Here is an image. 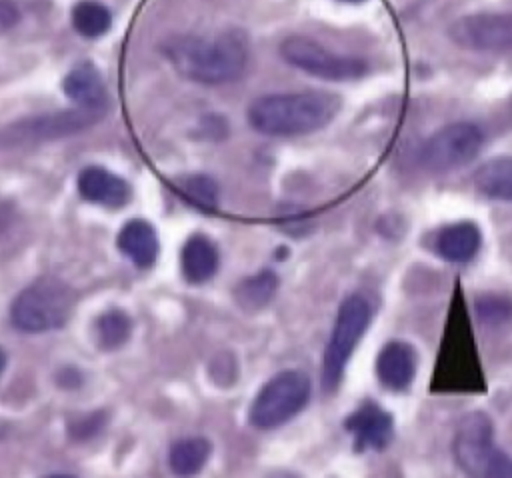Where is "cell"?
I'll return each mask as SVG.
<instances>
[{
  "mask_svg": "<svg viewBox=\"0 0 512 478\" xmlns=\"http://www.w3.org/2000/svg\"><path fill=\"white\" fill-rule=\"evenodd\" d=\"M164 52L174 70L192 82L226 84L242 76L248 62V40L238 30L218 36H174Z\"/></svg>",
  "mask_w": 512,
  "mask_h": 478,
  "instance_id": "6da1fadb",
  "label": "cell"
},
{
  "mask_svg": "<svg viewBox=\"0 0 512 478\" xmlns=\"http://www.w3.org/2000/svg\"><path fill=\"white\" fill-rule=\"evenodd\" d=\"M340 110L332 92L306 90L256 98L246 112L250 126L266 136H300L324 128Z\"/></svg>",
  "mask_w": 512,
  "mask_h": 478,
  "instance_id": "7a4b0ae2",
  "label": "cell"
},
{
  "mask_svg": "<svg viewBox=\"0 0 512 478\" xmlns=\"http://www.w3.org/2000/svg\"><path fill=\"white\" fill-rule=\"evenodd\" d=\"M454 458L468 478H512V458L492 438V422L484 412H472L458 424Z\"/></svg>",
  "mask_w": 512,
  "mask_h": 478,
  "instance_id": "3957f363",
  "label": "cell"
},
{
  "mask_svg": "<svg viewBox=\"0 0 512 478\" xmlns=\"http://www.w3.org/2000/svg\"><path fill=\"white\" fill-rule=\"evenodd\" d=\"M74 306L72 290L56 276H42L26 286L10 308L12 324L22 332L60 328Z\"/></svg>",
  "mask_w": 512,
  "mask_h": 478,
  "instance_id": "277c9868",
  "label": "cell"
},
{
  "mask_svg": "<svg viewBox=\"0 0 512 478\" xmlns=\"http://www.w3.org/2000/svg\"><path fill=\"white\" fill-rule=\"evenodd\" d=\"M310 398V380L296 370H286L270 378L258 392L250 420L260 430H272L296 416Z\"/></svg>",
  "mask_w": 512,
  "mask_h": 478,
  "instance_id": "5b68a950",
  "label": "cell"
},
{
  "mask_svg": "<svg viewBox=\"0 0 512 478\" xmlns=\"http://www.w3.org/2000/svg\"><path fill=\"white\" fill-rule=\"evenodd\" d=\"M370 318H372L370 302L360 294H352L340 304L336 324L324 352L322 380L326 388L338 386L344 374V368L348 364V358L356 348L358 340L362 338L364 330L368 328Z\"/></svg>",
  "mask_w": 512,
  "mask_h": 478,
  "instance_id": "8992f818",
  "label": "cell"
},
{
  "mask_svg": "<svg viewBox=\"0 0 512 478\" xmlns=\"http://www.w3.org/2000/svg\"><path fill=\"white\" fill-rule=\"evenodd\" d=\"M280 54L294 68L326 80H354L368 72L364 58L336 54L308 36L286 38L280 44Z\"/></svg>",
  "mask_w": 512,
  "mask_h": 478,
  "instance_id": "52a82bcc",
  "label": "cell"
},
{
  "mask_svg": "<svg viewBox=\"0 0 512 478\" xmlns=\"http://www.w3.org/2000/svg\"><path fill=\"white\" fill-rule=\"evenodd\" d=\"M482 130L472 122H454L432 134L422 150L420 160L432 172L454 170L468 164L482 146Z\"/></svg>",
  "mask_w": 512,
  "mask_h": 478,
  "instance_id": "ba28073f",
  "label": "cell"
},
{
  "mask_svg": "<svg viewBox=\"0 0 512 478\" xmlns=\"http://www.w3.org/2000/svg\"><path fill=\"white\" fill-rule=\"evenodd\" d=\"M448 36L466 50H510L512 14L462 16L450 24Z\"/></svg>",
  "mask_w": 512,
  "mask_h": 478,
  "instance_id": "9c48e42d",
  "label": "cell"
},
{
  "mask_svg": "<svg viewBox=\"0 0 512 478\" xmlns=\"http://www.w3.org/2000/svg\"><path fill=\"white\" fill-rule=\"evenodd\" d=\"M344 426L354 436V442L358 448H372V450H382L390 442L394 432L392 416L372 400L356 408L346 418Z\"/></svg>",
  "mask_w": 512,
  "mask_h": 478,
  "instance_id": "30bf717a",
  "label": "cell"
},
{
  "mask_svg": "<svg viewBox=\"0 0 512 478\" xmlns=\"http://www.w3.org/2000/svg\"><path fill=\"white\" fill-rule=\"evenodd\" d=\"M102 114V110H90V108H78V110H66V112H58V114H50V116H42V118H34L22 124V128H14V136L16 140H22L24 136L28 138H52V136H60V134H68V132H76L82 130L86 126H90L92 122L98 120V116Z\"/></svg>",
  "mask_w": 512,
  "mask_h": 478,
  "instance_id": "8fae6325",
  "label": "cell"
},
{
  "mask_svg": "<svg viewBox=\"0 0 512 478\" xmlns=\"http://www.w3.org/2000/svg\"><path fill=\"white\" fill-rule=\"evenodd\" d=\"M78 190L82 198L108 208L124 206L130 198V186L126 180L100 166H90L80 172Z\"/></svg>",
  "mask_w": 512,
  "mask_h": 478,
  "instance_id": "7c38bea8",
  "label": "cell"
},
{
  "mask_svg": "<svg viewBox=\"0 0 512 478\" xmlns=\"http://www.w3.org/2000/svg\"><path fill=\"white\" fill-rule=\"evenodd\" d=\"M416 372V358L412 346L406 342H388L376 360V374L386 388H406Z\"/></svg>",
  "mask_w": 512,
  "mask_h": 478,
  "instance_id": "4fadbf2b",
  "label": "cell"
},
{
  "mask_svg": "<svg viewBox=\"0 0 512 478\" xmlns=\"http://www.w3.org/2000/svg\"><path fill=\"white\" fill-rule=\"evenodd\" d=\"M118 248L140 268H148L158 256V236L150 222L130 220L118 232Z\"/></svg>",
  "mask_w": 512,
  "mask_h": 478,
  "instance_id": "5bb4252c",
  "label": "cell"
},
{
  "mask_svg": "<svg viewBox=\"0 0 512 478\" xmlns=\"http://www.w3.org/2000/svg\"><path fill=\"white\" fill-rule=\"evenodd\" d=\"M64 92L80 108L102 110L104 102H106V88H104L102 76L88 62H84V64L76 66L72 72H68V76L64 78Z\"/></svg>",
  "mask_w": 512,
  "mask_h": 478,
  "instance_id": "9a60e30c",
  "label": "cell"
},
{
  "mask_svg": "<svg viewBox=\"0 0 512 478\" xmlns=\"http://www.w3.org/2000/svg\"><path fill=\"white\" fill-rule=\"evenodd\" d=\"M180 264L182 274L188 282L202 284L210 280L218 270V250L206 236L194 234L182 246Z\"/></svg>",
  "mask_w": 512,
  "mask_h": 478,
  "instance_id": "2e32d148",
  "label": "cell"
},
{
  "mask_svg": "<svg viewBox=\"0 0 512 478\" xmlns=\"http://www.w3.org/2000/svg\"><path fill=\"white\" fill-rule=\"evenodd\" d=\"M480 248V230L472 222H456L440 230L436 250L450 262H468Z\"/></svg>",
  "mask_w": 512,
  "mask_h": 478,
  "instance_id": "e0dca14e",
  "label": "cell"
},
{
  "mask_svg": "<svg viewBox=\"0 0 512 478\" xmlns=\"http://www.w3.org/2000/svg\"><path fill=\"white\" fill-rule=\"evenodd\" d=\"M208 456H210V442L202 436H192L172 444L168 464L176 476L188 478L198 474L204 468Z\"/></svg>",
  "mask_w": 512,
  "mask_h": 478,
  "instance_id": "ac0fdd59",
  "label": "cell"
},
{
  "mask_svg": "<svg viewBox=\"0 0 512 478\" xmlns=\"http://www.w3.org/2000/svg\"><path fill=\"white\" fill-rule=\"evenodd\" d=\"M476 188L498 200L512 202V158H492L474 176Z\"/></svg>",
  "mask_w": 512,
  "mask_h": 478,
  "instance_id": "d6986e66",
  "label": "cell"
},
{
  "mask_svg": "<svg viewBox=\"0 0 512 478\" xmlns=\"http://www.w3.org/2000/svg\"><path fill=\"white\" fill-rule=\"evenodd\" d=\"M72 24L86 38L102 36L112 26L110 10L96 0H82L72 8Z\"/></svg>",
  "mask_w": 512,
  "mask_h": 478,
  "instance_id": "ffe728a7",
  "label": "cell"
},
{
  "mask_svg": "<svg viewBox=\"0 0 512 478\" xmlns=\"http://www.w3.org/2000/svg\"><path fill=\"white\" fill-rule=\"evenodd\" d=\"M278 286V278L270 270H262L256 276L246 278L244 282L238 284L236 288V300L242 308L246 310H256L262 308L270 302Z\"/></svg>",
  "mask_w": 512,
  "mask_h": 478,
  "instance_id": "44dd1931",
  "label": "cell"
},
{
  "mask_svg": "<svg viewBox=\"0 0 512 478\" xmlns=\"http://www.w3.org/2000/svg\"><path fill=\"white\" fill-rule=\"evenodd\" d=\"M94 332H96L98 346L102 350H116L128 340V336L132 332V322H130L126 312L114 308V310L104 312L96 320Z\"/></svg>",
  "mask_w": 512,
  "mask_h": 478,
  "instance_id": "7402d4cb",
  "label": "cell"
},
{
  "mask_svg": "<svg viewBox=\"0 0 512 478\" xmlns=\"http://www.w3.org/2000/svg\"><path fill=\"white\" fill-rule=\"evenodd\" d=\"M476 310L486 324H504L512 318V298L502 294H482L476 298Z\"/></svg>",
  "mask_w": 512,
  "mask_h": 478,
  "instance_id": "603a6c76",
  "label": "cell"
},
{
  "mask_svg": "<svg viewBox=\"0 0 512 478\" xmlns=\"http://www.w3.org/2000/svg\"><path fill=\"white\" fill-rule=\"evenodd\" d=\"M182 194L196 206L212 208L218 200V188L208 176H192L180 184Z\"/></svg>",
  "mask_w": 512,
  "mask_h": 478,
  "instance_id": "cb8c5ba5",
  "label": "cell"
},
{
  "mask_svg": "<svg viewBox=\"0 0 512 478\" xmlns=\"http://www.w3.org/2000/svg\"><path fill=\"white\" fill-rule=\"evenodd\" d=\"M102 424H104L102 414L80 416V418H76L70 424V436H74V438H90V436H94L102 428Z\"/></svg>",
  "mask_w": 512,
  "mask_h": 478,
  "instance_id": "d4e9b609",
  "label": "cell"
},
{
  "mask_svg": "<svg viewBox=\"0 0 512 478\" xmlns=\"http://www.w3.org/2000/svg\"><path fill=\"white\" fill-rule=\"evenodd\" d=\"M20 18L18 6L14 4V0H0V34L10 30Z\"/></svg>",
  "mask_w": 512,
  "mask_h": 478,
  "instance_id": "484cf974",
  "label": "cell"
},
{
  "mask_svg": "<svg viewBox=\"0 0 512 478\" xmlns=\"http://www.w3.org/2000/svg\"><path fill=\"white\" fill-rule=\"evenodd\" d=\"M268 478H298V476H296V474H292V472H286V470H278V472L270 474Z\"/></svg>",
  "mask_w": 512,
  "mask_h": 478,
  "instance_id": "4316f807",
  "label": "cell"
},
{
  "mask_svg": "<svg viewBox=\"0 0 512 478\" xmlns=\"http://www.w3.org/2000/svg\"><path fill=\"white\" fill-rule=\"evenodd\" d=\"M4 366H6V354H4V350L0 348V374H2V370H4Z\"/></svg>",
  "mask_w": 512,
  "mask_h": 478,
  "instance_id": "83f0119b",
  "label": "cell"
},
{
  "mask_svg": "<svg viewBox=\"0 0 512 478\" xmlns=\"http://www.w3.org/2000/svg\"><path fill=\"white\" fill-rule=\"evenodd\" d=\"M46 478H72L68 474H52V476H46Z\"/></svg>",
  "mask_w": 512,
  "mask_h": 478,
  "instance_id": "f1b7e54d",
  "label": "cell"
},
{
  "mask_svg": "<svg viewBox=\"0 0 512 478\" xmlns=\"http://www.w3.org/2000/svg\"><path fill=\"white\" fill-rule=\"evenodd\" d=\"M344 2H362V0H344Z\"/></svg>",
  "mask_w": 512,
  "mask_h": 478,
  "instance_id": "f546056e",
  "label": "cell"
}]
</instances>
